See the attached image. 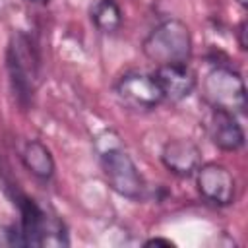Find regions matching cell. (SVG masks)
I'll list each match as a JSON object with an SVG mask.
<instances>
[{"label":"cell","mask_w":248,"mask_h":248,"mask_svg":"<svg viewBox=\"0 0 248 248\" xmlns=\"http://www.w3.org/2000/svg\"><path fill=\"white\" fill-rule=\"evenodd\" d=\"M99 157L105 178L114 192L128 200H141L145 196V182L136 163L118 143H107L101 147Z\"/></svg>","instance_id":"277c9868"},{"label":"cell","mask_w":248,"mask_h":248,"mask_svg":"<svg viewBox=\"0 0 248 248\" xmlns=\"http://www.w3.org/2000/svg\"><path fill=\"white\" fill-rule=\"evenodd\" d=\"M238 45L242 50H246V21L238 25Z\"/></svg>","instance_id":"5bb4252c"},{"label":"cell","mask_w":248,"mask_h":248,"mask_svg":"<svg viewBox=\"0 0 248 248\" xmlns=\"http://www.w3.org/2000/svg\"><path fill=\"white\" fill-rule=\"evenodd\" d=\"M0 246H25L19 227H0Z\"/></svg>","instance_id":"4fadbf2b"},{"label":"cell","mask_w":248,"mask_h":248,"mask_svg":"<svg viewBox=\"0 0 248 248\" xmlns=\"http://www.w3.org/2000/svg\"><path fill=\"white\" fill-rule=\"evenodd\" d=\"M149 244H165V246H172V242H170V240H165V238H151V240L145 242V246H149Z\"/></svg>","instance_id":"9a60e30c"},{"label":"cell","mask_w":248,"mask_h":248,"mask_svg":"<svg viewBox=\"0 0 248 248\" xmlns=\"http://www.w3.org/2000/svg\"><path fill=\"white\" fill-rule=\"evenodd\" d=\"M91 21L103 33H114L122 23L120 8L114 0H97L91 8Z\"/></svg>","instance_id":"7c38bea8"},{"label":"cell","mask_w":248,"mask_h":248,"mask_svg":"<svg viewBox=\"0 0 248 248\" xmlns=\"http://www.w3.org/2000/svg\"><path fill=\"white\" fill-rule=\"evenodd\" d=\"M203 99L211 108L242 114L246 108V87L238 72L229 66L213 68L203 79Z\"/></svg>","instance_id":"5b68a950"},{"label":"cell","mask_w":248,"mask_h":248,"mask_svg":"<svg viewBox=\"0 0 248 248\" xmlns=\"http://www.w3.org/2000/svg\"><path fill=\"white\" fill-rule=\"evenodd\" d=\"M143 54L157 66L186 62L192 54L190 29L186 27V23H182L180 19H174V17L161 21L145 37Z\"/></svg>","instance_id":"3957f363"},{"label":"cell","mask_w":248,"mask_h":248,"mask_svg":"<svg viewBox=\"0 0 248 248\" xmlns=\"http://www.w3.org/2000/svg\"><path fill=\"white\" fill-rule=\"evenodd\" d=\"M161 161L169 172L176 176H190L200 167V149L190 140H170L165 143Z\"/></svg>","instance_id":"30bf717a"},{"label":"cell","mask_w":248,"mask_h":248,"mask_svg":"<svg viewBox=\"0 0 248 248\" xmlns=\"http://www.w3.org/2000/svg\"><path fill=\"white\" fill-rule=\"evenodd\" d=\"M6 70L16 101L27 108L39 83V54L33 41L23 31H16L10 37L6 48Z\"/></svg>","instance_id":"6da1fadb"},{"label":"cell","mask_w":248,"mask_h":248,"mask_svg":"<svg viewBox=\"0 0 248 248\" xmlns=\"http://www.w3.org/2000/svg\"><path fill=\"white\" fill-rule=\"evenodd\" d=\"M196 184L200 194L215 205H229L234 200V176L219 163L200 165L196 170Z\"/></svg>","instance_id":"52a82bcc"},{"label":"cell","mask_w":248,"mask_h":248,"mask_svg":"<svg viewBox=\"0 0 248 248\" xmlns=\"http://www.w3.org/2000/svg\"><path fill=\"white\" fill-rule=\"evenodd\" d=\"M205 128L211 143L223 151H236L244 145V132L236 120V114L211 108Z\"/></svg>","instance_id":"9c48e42d"},{"label":"cell","mask_w":248,"mask_h":248,"mask_svg":"<svg viewBox=\"0 0 248 248\" xmlns=\"http://www.w3.org/2000/svg\"><path fill=\"white\" fill-rule=\"evenodd\" d=\"M153 78L163 93V101H170V103L182 101L196 87V76L186 62L157 66Z\"/></svg>","instance_id":"ba28073f"},{"label":"cell","mask_w":248,"mask_h":248,"mask_svg":"<svg viewBox=\"0 0 248 248\" xmlns=\"http://www.w3.org/2000/svg\"><path fill=\"white\" fill-rule=\"evenodd\" d=\"M116 95L122 103L136 110H151L163 101V93L153 78V74L128 72L116 81Z\"/></svg>","instance_id":"8992f818"},{"label":"cell","mask_w":248,"mask_h":248,"mask_svg":"<svg viewBox=\"0 0 248 248\" xmlns=\"http://www.w3.org/2000/svg\"><path fill=\"white\" fill-rule=\"evenodd\" d=\"M21 161H23L25 169L41 180H48L54 174V159H52L48 147L45 143H41L39 140L25 141V145L21 149Z\"/></svg>","instance_id":"8fae6325"},{"label":"cell","mask_w":248,"mask_h":248,"mask_svg":"<svg viewBox=\"0 0 248 248\" xmlns=\"http://www.w3.org/2000/svg\"><path fill=\"white\" fill-rule=\"evenodd\" d=\"M21 213L19 231L25 246H68V234L64 223L45 211L35 200L17 194L16 202Z\"/></svg>","instance_id":"7a4b0ae2"},{"label":"cell","mask_w":248,"mask_h":248,"mask_svg":"<svg viewBox=\"0 0 248 248\" xmlns=\"http://www.w3.org/2000/svg\"><path fill=\"white\" fill-rule=\"evenodd\" d=\"M236 2H238L240 6H246V4H248V0H236Z\"/></svg>","instance_id":"2e32d148"},{"label":"cell","mask_w":248,"mask_h":248,"mask_svg":"<svg viewBox=\"0 0 248 248\" xmlns=\"http://www.w3.org/2000/svg\"><path fill=\"white\" fill-rule=\"evenodd\" d=\"M29 2H45V0H29Z\"/></svg>","instance_id":"e0dca14e"}]
</instances>
